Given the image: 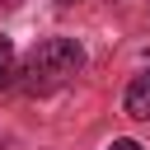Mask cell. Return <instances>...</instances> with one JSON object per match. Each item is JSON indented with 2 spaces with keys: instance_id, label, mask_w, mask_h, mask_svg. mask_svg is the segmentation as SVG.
Here are the masks:
<instances>
[{
  "instance_id": "1",
  "label": "cell",
  "mask_w": 150,
  "mask_h": 150,
  "mask_svg": "<svg viewBox=\"0 0 150 150\" xmlns=\"http://www.w3.org/2000/svg\"><path fill=\"white\" fill-rule=\"evenodd\" d=\"M80 66H84V52H80L75 38H42V42L23 56L14 84H19L23 94H56L61 84H70V80L80 75Z\"/></svg>"
},
{
  "instance_id": "2",
  "label": "cell",
  "mask_w": 150,
  "mask_h": 150,
  "mask_svg": "<svg viewBox=\"0 0 150 150\" xmlns=\"http://www.w3.org/2000/svg\"><path fill=\"white\" fill-rule=\"evenodd\" d=\"M122 108L131 112V117H150V66L127 84V98H122Z\"/></svg>"
},
{
  "instance_id": "5",
  "label": "cell",
  "mask_w": 150,
  "mask_h": 150,
  "mask_svg": "<svg viewBox=\"0 0 150 150\" xmlns=\"http://www.w3.org/2000/svg\"><path fill=\"white\" fill-rule=\"evenodd\" d=\"M56 5H75V0H56Z\"/></svg>"
},
{
  "instance_id": "3",
  "label": "cell",
  "mask_w": 150,
  "mask_h": 150,
  "mask_svg": "<svg viewBox=\"0 0 150 150\" xmlns=\"http://www.w3.org/2000/svg\"><path fill=\"white\" fill-rule=\"evenodd\" d=\"M9 66H14V42H9V38H0V80L9 75Z\"/></svg>"
},
{
  "instance_id": "4",
  "label": "cell",
  "mask_w": 150,
  "mask_h": 150,
  "mask_svg": "<svg viewBox=\"0 0 150 150\" xmlns=\"http://www.w3.org/2000/svg\"><path fill=\"white\" fill-rule=\"evenodd\" d=\"M108 150H145V145H141V141H112Z\"/></svg>"
}]
</instances>
